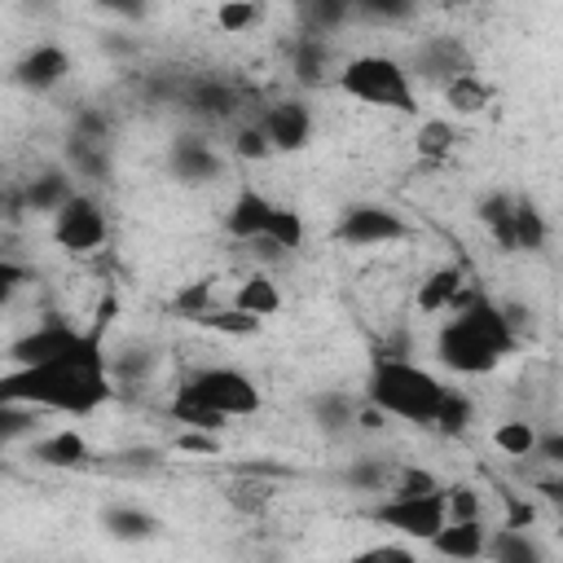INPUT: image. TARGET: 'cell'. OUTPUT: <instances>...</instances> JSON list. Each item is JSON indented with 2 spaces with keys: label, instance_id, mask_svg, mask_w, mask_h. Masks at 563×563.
Instances as JSON below:
<instances>
[{
  "label": "cell",
  "instance_id": "obj_46",
  "mask_svg": "<svg viewBox=\"0 0 563 563\" xmlns=\"http://www.w3.org/2000/svg\"><path fill=\"white\" fill-rule=\"evenodd\" d=\"M216 303V295H211V282H194L189 290H180L176 295V312L185 317V321H194L202 308H211Z\"/></svg>",
  "mask_w": 563,
  "mask_h": 563
},
{
  "label": "cell",
  "instance_id": "obj_19",
  "mask_svg": "<svg viewBox=\"0 0 563 563\" xmlns=\"http://www.w3.org/2000/svg\"><path fill=\"white\" fill-rule=\"evenodd\" d=\"M440 97H444V106L457 114V119H471V114H484L488 106H493V88L479 79V70H471V75H457V79H449L444 88H440Z\"/></svg>",
  "mask_w": 563,
  "mask_h": 563
},
{
  "label": "cell",
  "instance_id": "obj_14",
  "mask_svg": "<svg viewBox=\"0 0 563 563\" xmlns=\"http://www.w3.org/2000/svg\"><path fill=\"white\" fill-rule=\"evenodd\" d=\"M484 523L479 519H444L435 532H431V550L440 559H457V563H471V559H484Z\"/></svg>",
  "mask_w": 563,
  "mask_h": 563
},
{
  "label": "cell",
  "instance_id": "obj_35",
  "mask_svg": "<svg viewBox=\"0 0 563 563\" xmlns=\"http://www.w3.org/2000/svg\"><path fill=\"white\" fill-rule=\"evenodd\" d=\"M295 9H299L303 26H308L312 35H330V31H339V26L347 22V13H352L347 0H295Z\"/></svg>",
  "mask_w": 563,
  "mask_h": 563
},
{
  "label": "cell",
  "instance_id": "obj_49",
  "mask_svg": "<svg viewBox=\"0 0 563 563\" xmlns=\"http://www.w3.org/2000/svg\"><path fill=\"white\" fill-rule=\"evenodd\" d=\"M92 4L106 9V13H114V18H123V22H136L150 9V0H92Z\"/></svg>",
  "mask_w": 563,
  "mask_h": 563
},
{
  "label": "cell",
  "instance_id": "obj_22",
  "mask_svg": "<svg viewBox=\"0 0 563 563\" xmlns=\"http://www.w3.org/2000/svg\"><path fill=\"white\" fill-rule=\"evenodd\" d=\"M229 303H238L242 312H251V317L268 321L273 312H282V290H277V282H273L268 273H251V277H242V282H238V290H233V299H229Z\"/></svg>",
  "mask_w": 563,
  "mask_h": 563
},
{
  "label": "cell",
  "instance_id": "obj_41",
  "mask_svg": "<svg viewBox=\"0 0 563 563\" xmlns=\"http://www.w3.org/2000/svg\"><path fill=\"white\" fill-rule=\"evenodd\" d=\"M444 510L449 519H479V493L471 484H453L444 488Z\"/></svg>",
  "mask_w": 563,
  "mask_h": 563
},
{
  "label": "cell",
  "instance_id": "obj_5",
  "mask_svg": "<svg viewBox=\"0 0 563 563\" xmlns=\"http://www.w3.org/2000/svg\"><path fill=\"white\" fill-rule=\"evenodd\" d=\"M180 396H189V400L216 409L220 418H251V413H260V405H264L255 378L242 374V369H233V365H207V369H198V374L180 387Z\"/></svg>",
  "mask_w": 563,
  "mask_h": 563
},
{
  "label": "cell",
  "instance_id": "obj_8",
  "mask_svg": "<svg viewBox=\"0 0 563 563\" xmlns=\"http://www.w3.org/2000/svg\"><path fill=\"white\" fill-rule=\"evenodd\" d=\"M405 233H409V224H405L396 211L378 207V202H356V207H347V211L339 216V224H334V238H339L343 246H391V242H400Z\"/></svg>",
  "mask_w": 563,
  "mask_h": 563
},
{
  "label": "cell",
  "instance_id": "obj_29",
  "mask_svg": "<svg viewBox=\"0 0 563 563\" xmlns=\"http://www.w3.org/2000/svg\"><path fill=\"white\" fill-rule=\"evenodd\" d=\"M471 422H475V405H471V396H466V391H457V387H444V396H440V405H435L431 427H435L440 435H462Z\"/></svg>",
  "mask_w": 563,
  "mask_h": 563
},
{
  "label": "cell",
  "instance_id": "obj_36",
  "mask_svg": "<svg viewBox=\"0 0 563 563\" xmlns=\"http://www.w3.org/2000/svg\"><path fill=\"white\" fill-rule=\"evenodd\" d=\"M260 238L277 242V246L290 255V251H299V246H303V216H299V211H290V207H277V202H273L268 224H264V233H260Z\"/></svg>",
  "mask_w": 563,
  "mask_h": 563
},
{
  "label": "cell",
  "instance_id": "obj_42",
  "mask_svg": "<svg viewBox=\"0 0 563 563\" xmlns=\"http://www.w3.org/2000/svg\"><path fill=\"white\" fill-rule=\"evenodd\" d=\"M150 365H154V352L150 347H123V356L110 361V374H119V378H145Z\"/></svg>",
  "mask_w": 563,
  "mask_h": 563
},
{
  "label": "cell",
  "instance_id": "obj_43",
  "mask_svg": "<svg viewBox=\"0 0 563 563\" xmlns=\"http://www.w3.org/2000/svg\"><path fill=\"white\" fill-rule=\"evenodd\" d=\"M158 466H163L158 449H128V453H114V462H110V471H128V475H145Z\"/></svg>",
  "mask_w": 563,
  "mask_h": 563
},
{
  "label": "cell",
  "instance_id": "obj_18",
  "mask_svg": "<svg viewBox=\"0 0 563 563\" xmlns=\"http://www.w3.org/2000/svg\"><path fill=\"white\" fill-rule=\"evenodd\" d=\"M31 457L40 462V466H57V471H75V466H84L92 453H88V440L79 435V431H70V427H62V431H53V435H44V440H35L31 444Z\"/></svg>",
  "mask_w": 563,
  "mask_h": 563
},
{
  "label": "cell",
  "instance_id": "obj_33",
  "mask_svg": "<svg viewBox=\"0 0 563 563\" xmlns=\"http://www.w3.org/2000/svg\"><path fill=\"white\" fill-rule=\"evenodd\" d=\"M545 238H550V224L541 207L528 198H515V251H541Z\"/></svg>",
  "mask_w": 563,
  "mask_h": 563
},
{
  "label": "cell",
  "instance_id": "obj_16",
  "mask_svg": "<svg viewBox=\"0 0 563 563\" xmlns=\"http://www.w3.org/2000/svg\"><path fill=\"white\" fill-rule=\"evenodd\" d=\"M185 110L194 119H207V123H220L238 110V92L224 84V79H194L185 88Z\"/></svg>",
  "mask_w": 563,
  "mask_h": 563
},
{
  "label": "cell",
  "instance_id": "obj_2",
  "mask_svg": "<svg viewBox=\"0 0 563 563\" xmlns=\"http://www.w3.org/2000/svg\"><path fill=\"white\" fill-rule=\"evenodd\" d=\"M449 312L453 317L435 334V356H440L444 369H453V374H488L519 347V330L510 325L506 308L484 299L479 290L471 299H462L457 308H449Z\"/></svg>",
  "mask_w": 563,
  "mask_h": 563
},
{
  "label": "cell",
  "instance_id": "obj_34",
  "mask_svg": "<svg viewBox=\"0 0 563 563\" xmlns=\"http://www.w3.org/2000/svg\"><path fill=\"white\" fill-rule=\"evenodd\" d=\"M391 475H396V462H387V457H356L343 471V484L356 488V493H387Z\"/></svg>",
  "mask_w": 563,
  "mask_h": 563
},
{
  "label": "cell",
  "instance_id": "obj_6",
  "mask_svg": "<svg viewBox=\"0 0 563 563\" xmlns=\"http://www.w3.org/2000/svg\"><path fill=\"white\" fill-rule=\"evenodd\" d=\"M449 519L444 510V488H427V493H383V501L374 506V523L413 537V541H431V532Z\"/></svg>",
  "mask_w": 563,
  "mask_h": 563
},
{
  "label": "cell",
  "instance_id": "obj_27",
  "mask_svg": "<svg viewBox=\"0 0 563 563\" xmlns=\"http://www.w3.org/2000/svg\"><path fill=\"white\" fill-rule=\"evenodd\" d=\"M194 325H207V330H216V334H233V339H242V334H255L264 321L251 317V312H242L238 303H211V308H202V312L194 317Z\"/></svg>",
  "mask_w": 563,
  "mask_h": 563
},
{
  "label": "cell",
  "instance_id": "obj_31",
  "mask_svg": "<svg viewBox=\"0 0 563 563\" xmlns=\"http://www.w3.org/2000/svg\"><path fill=\"white\" fill-rule=\"evenodd\" d=\"M264 13H268L264 0H220L216 4V26L224 35H246V31H255L264 22Z\"/></svg>",
  "mask_w": 563,
  "mask_h": 563
},
{
  "label": "cell",
  "instance_id": "obj_45",
  "mask_svg": "<svg viewBox=\"0 0 563 563\" xmlns=\"http://www.w3.org/2000/svg\"><path fill=\"white\" fill-rule=\"evenodd\" d=\"M26 282H31V268L18 264V260H4V255H0V308H9L13 295H18Z\"/></svg>",
  "mask_w": 563,
  "mask_h": 563
},
{
  "label": "cell",
  "instance_id": "obj_44",
  "mask_svg": "<svg viewBox=\"0 0 563 563\" xmlns=\"http://www.w3.org/2000/svg\"><path fill=\"white\" fill-rule=\"evenodd\" d=\"M427 488H440V484H435V475L422 471V466H396V475H391V484H387V493H427Z\"/></svg>",
  "mask_w": 563,
  "mask_h": 563
},
{
  "label": "cell",
  "instance_id": "obj_15",
  "mask_svg": "<svg viewBox=\"0 0 563 563\" xmlns=\"http://www.w3.org/2000/svg\"><path fill=\"white\" fill-rule=\"evenodd\" d=\"M273 497H277V484H273V475H260V471H238V475L224 484V501H229L238 515H246V519L264 515V510L273 506Z\"/></svg>",
  "mask_w": 563,
  "mask_h": 563
},
{
  "label": "cell",
  "instance_id": "obj_32",
  "mask_svg": "<svg viewBox=\"0 0 563 563\" xmlns=\"http://www.w3.org/2000/svg\"><path fill=\"white\" fill-rule=\"evenodd\" d=\"M325 62H330V57H325V35H312V31H308V35L295 44V53H290L295 79H299V84H308V88L325 79Z\"/></svg>",
  "mask_w": 563,
  "mask_h": 563
},
{
  "label": "cell",
  "instance_id": "obj_51",
  "mask_svg": "<svg viewBox=\"0 0 563 563\" xmlns=\"http://www.w3.org/2000/svg\"><path fill=\"white\" fill-rule=\"evenodd\" d=\"M453 4H475V0H453Z\"/></svg>",
  "mask_w": 563,
  "mask_h": 563
},
{
  "label": "cell",
  "instance_id": "obj_38",
  "mask_svg": "<svg viewBox=\"0 0 563 563\" xmlns=\"http://www.w3.org/2000/svg\"><path fill=\"white\" fill-rule=\"evenodd\" d=\"M356 18L365 22H383V26H400L418 13V0H347Z\"/></svg>",
  "mask_w": 563,
  "mask_h": 563
},
{
  "label": "cell",
  "instance_id": "obj_20",
  "mask_svg": "<svg viewBox=\"0 0 563 563\" xmlns=\"http://www.w3.org/2000/svg\"><path fill=\"white\" fill-rule=\"evenodd\" d=\"M70 194H75L70 172L48 167V172H40V176L26 180V189H22V207H26V211H48V216H53Z\"/></svg>",
  "mask_w": 563,
  "mask_h": 563
},
{
  "label": "cell",
  "instance_id": "obj_50",
  "mask_svg": "<svg viewBox=\"0 0 563 563\" xmlns=\"http://www.w3.org/2000/svg\"><path fill=\"white\" fill-rule=\"evenodd\" d=\"M532 519H537L532 501H515V497H510V515H506V523H510V528H532Z\"/></svg>",
  "mask_w": 563,
  "mask_h": 563
},
{
  "label": "cell",
  "instance_id": "obj_40",
  "mask_svg": "<svg viewBox=\"0 0 563 563\" xmlns=\"http://www.w3.org/2000/svg\"><path fill=\"white\" fill-rule=\"evenodd\" d=\"M35 413H40V409H26V405H9V400H0V444H9V440H18V435H26V431L35 427Z\"/></svg>",
  "mask_w": 563,
  "mask_h": 563
},
{
  "label": "cell",
  "instance_id": "obj_12",
  "mask_svg": "<svg viewBox=\"0 0 563 563\" xmlns=\"http://www.w3.org/2000/svg\"><path fill=\"white\" fill-rule=\"evenodd\" d=\"M66 75H70V53H66L62 44H35V48H26V53L18 57V66H13V84L26 88V92H48V88H57Z\"/></svg>",
  "mask_w": 563,
  "mask_h": 563
},
{
  "label": "cell",
  "instance_id": "obj_9",
  "mask_svg": "<svg viewBox=\"0 0 563 563\" xmlns=\"http://www.w3.org/2000/svg\"><path fill=\"white\" fill-rule=\"evenodd\" d=\"M471 70H475V53H471L457 35H431V40L418 44V53H413V70H409V75H418L422 84L444 88L449 79L471 75Z\"/></svg>",
  "mask_w": 563,
  "mask_h": 563
},
{
  "label": "cell",
  "instance_id": "obj_39",
  "mask_svg": "<svg viewBox=\"0 0 563 563\" xmlns=\"http://www.w3.org/2000/svg\"><path fill=\"white\" fill-rule=\"evenodd\" d=\"M172 422H180V427H198V431H220L229 418H220L216 409H207V405H198V400H189V396L176 391V400H172Z\"/></svg>",
  "mask_w": 563,
  "mask_h": 563
},
{
  "label": "cell",
  "instance_id": "obj_13",
  "mask_svg": "<svg viewBox=\"0 0 563 563\" xmlns=\"http://www.w3.org/2000/svg\"><path fill=\"white\" fill-rule=\"evenodd\" d=\"M224 172V158L202 141V136H180L172 145V176L180 185H207Z\"/></svg>",
  "mask_w": 563,
  "mask_h": 563
},
{
  "label": "cell",
  "instance_id": "obj_48",
  "mask_svg": "<svg viewBox=\"0 0 563 563\" xmlns=\"http://www.w3.org/2000/svg\"><path fill=\"white\" fill-rule=\"evenodd\" d=\"M176 449L216 457V453H220V435H216V431H198V427H180V431H176Z\"/></svg>",
  "mask_w": 563,
  "mask_h": 563
},
{
  "label": "cell",
  "instance_id": "obj_23",
  "mask_svg": "<svg viewBox=\"0 0 563 563\" xmlns=\"http://www.w3.org/2000/svg\"><path fill=\"white\" fill-rule=\"evenodd\" d=\"M66 163H70V172L75 176H84V180H106L110 176V150H106V141H97V136H70V145H66Z\"/></svg>",
  "mask_w": 563,
  "mask_h": 563
},
{
  "label": "cell",
  "instance_id": "obj_17",
  "mask_svg": "<svg viewBox=\"0 0 563 563\" xmlns=\"http://www.w3.org/2000/svg\"><path fill=\"white\" fill-rule=\"evenodd\" d=\"M268 211H273V202H268L260 189H242V194L229 202V211H224V233L238 238V242H251V238L264 233Z\"/></svg>",
  "mask_w": 563,
  "mask_h": 563
},
{
  "label": "cell",
  "instance_id": "obj_47",
  "mask_svg": "<svg viewBox=\"0 0 563 563\" xmlns=\"http://www.w3.org/2000/svg\"><path fill=\"white\" fill-rule=\"evenodd\" d=\"M233 150H238L242 158H268V154H273V145H268V136L260 132V123H246V128L233 136Z\"/></svg>",
  "mask_w": 563,
  "mask_h": 563
},
{
  "label": "cell",
  "instance_id": "obj_11",
  "mask_svg": "<svg viewBox=\"0 0 563 563\" xmlns=\"http://www.w3.org/2000/svg\"><path fill=\"white\" fill-rule=\"evenodd\" d=\"M79 339H84V330L70 325L66 317H44L35 330H26V334H18V339L9 343V361H13V365H35V361H48V356L75 347Z\"/></svg>",
  "mask_w": 563,
  "mask_h": 563
},
{
  "label": "cell",
  "instance_id": "obj_25",
  "mask_svg": "<svg viewBox=\"0 0 563 563\" xmlns=\"http://www.w3.org/2000/svg\"><path fill=\"white\" fill-rule=\"evenodd\" d=\"M101 523H106V532L114 541H150L158 532V519L150 510H141V506H110L101 515Z\"/></svg>",
  "mask_w": 563,
  "mask_h": 563
},
{
  "label": "cell",
  "instance_id": "obj_3",
  "mask_svg": "<svg viewBox=\"0 0 563 563\" xmlns=\"http://www.w3.org/2000/svg\"><path fill=\"white\" fill-rule=\"evenodd\" d=\"M440 396H444V383L431 369L413 365L409 356H383L378 352V361L365 378V400L378 405L387 418H400L413 427H431Z\"/></svg>",
  "mask_w": 563,
  "mask_h": 563
},
{
  "label": "cell",
  "instance_id": "obj_26",
  "mask_svg": "<svg viewBox=\"0 0 563 563\" xmlns=\"http://www.w3.org/2000/svg\"><path fill=\"white\" fill-rule=\"evenodd\" d=\"M312 418H317V427H321L325 435H343V431H352V422H356V400H352L347 391H321V396L312 400Z\"/></svg>",
  "mask_w": 563,
  "mask_h": 563
},
{
  "label": "cell",
  "instance_id": "obj_7",
  "mask_svg": "<svg viewBox=\"0 0 563 563\" xmlns=\"http://www.w3.org/2000/svg\"><path fill=\"white\" fill-rule=\"evenodd\" d=\"M106 233H110V220H106V207L92 198V194H70L57 211H53V242L66 251V255H92L106 246Z\"/></svg>",
  "mask_w": 563,
  "mask_h": 563
},
{
  "label": "cell",
  "instance_id": "obj_10",
  "mask_svg": "<svg viewBox=\"0 0 563 563\" xmlns=\"http://www.w3.org/2000/svg\"><path fill=\"white\" fill-rule=\"evenodd\" d=\"M260 132L268 136L273 154H277V150H282V154H295V150H303V145L312 141V110H308L299 97L273 101V106L264 110V119H260Z\"/></svg>",
  "mask_w": 563,
  "mask_h": 563
},
{
  "label": "cell",
  "instance_id": "obj_37",
  "mask_svg": "<svg viewBox=\"0 0 563 563\" xmlns=\"http://www.w3.org/2000/svg\"><path fill=\"white\" fill-rule=\"evenodd\" d=\"M493 444L506 453V457H532L537 449V427L523 422V418H506L493 427Z\"/></svg>",
  "mask_w": 563,
  "mask_h": 563
},
{
  "label": "cell",
  "instance_id": "obj_1",
  "mask_svg": "<svg viewBox=\"0 0 563 563\" xmlns=\"http://www.w3.org/2000/svg\"><path fill=\"white\" fill-rule=\"evenodd\" d=\"M114 295L97 303L92 325L84 339L48 361L35 365H13L0 374V400L26 405V409H48V413H70L88 418L110 400V361H106V325L114 321Z\"/></svg>",
  "mask_w": 563,
  "mask_h": 563
},
{
  "label": "cell",
  "instance_id": "obj_24",
  "mask_svg": "<svg viewBox=\"0 0 563 563\" xmlns=\"http://www.w3.org/2000/svg\"><path fill=\"white\" fill-rule=\"evenodd\" d=\"M462 286H466L462 268H457V264H444V268H435V273L418 286V308H422V312H449Z\"/></svg>",
  "mask_w": 563,
  "mask_h": 563
},
{
  "label": "cell",
  "instance_id": "obj_28",
  "mask_svg": "<svg viewBox=\"0 0 563 563\" xmlns=\"http://www.w3.org/2000/svg\"><path fill=\"white\" fill-rule=\"evenodd\" d=\"M479 220L484 229L497 238L501 251H515V198L510 194H488L479 202Z\"/></svg>",
  "mask_w": 563,
  "mask_h": 563
},
{
  "label": "cell",
  "instance_id": "obj_21",
  "mask_svg": "<svg viewBox=\"0 0 563 563\" xmlns=\"http://www.w3.org/2000/svg\"><path fill=\"white\" fill-rule=\"evenodd\" d=\"M484 559H493V563H541V545L528 537V528L501 523L493 537H484Z\"/></svg>",
  "mask_w": 563,
  "mask_h": 563
},
{
  "label": "cell",
  "instance_id": "obj_30",
  "mask_svg": "<svg viewBox=\"0 0 563 563\" xmlns=\"http://www.w3.org/2000/svg\"><path fill=\"white\" fill-rule=\"evenodd\" d=\"M413 145H418V158H422V163H444V158L457 150V128H453L449 119H422Z\"/></svg>",
  "mask_w": 563,
  "mask_h": 563
},
{
  "label": "cell",
  "instance_id": "obj_4",
  "mask_svg": "<svg viewBox=\"0 0 563 563\" xmlns=\"http://www.w3.org/2000/svg\"><path fill=\"white\" fill-rule=\"evenodd\" d=\"M334 84H339V92H347V97H356L365 106H383V110H400V114H413L418 110L409 66H400L387 53H361V57H352L339 70Z\"/></svg>",
  "mask_w": 563,
  "mask_h": 563
}]
</instances>
